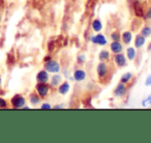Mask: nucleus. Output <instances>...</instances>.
I'll return each instance as SVG.
<instances>
[{
    "instance_id": "2",
    "label": "nucleus",
    "mask_w": 151,
    "mask_h": 143,
    "mask_svg": "<svg viewBox=\"0 0 151 143\" xmlns=\"http://www.w3.org/2000/svg\"><path fill=\"white\" fill-rule=\"evenodd\" d=\"M44 69L48 72L49 74H58L59 72L61 71V65L58 61L51 59L48 62H45Z\"/></svg>"
},
{
    "instance_id": "23",
    "label": "nucleus",
    "mask_w": 151,
    "mask_h": 143,
    "mask_svg": "<svg viewBox=\"0 0 151 143\" xmlns=\"http://www.w3.org/2000/svg\"><path fill=\"white\" fill-rule=\"evenodd\" d=\"M87 60V57L85 54H79L78 56H77V62L79 63V64H84L85 62H86Z\"/></svg>"
},
{
    "instance_id": "21",
    "label": "nucleus",
    "mask_w": 151,
    "mask_h": 143,
    "mask_svg": "<svg viewBox=\"0 0 151 143\" xmlns=\"http://www.w3.org/2000/svg\"><path fill=\"white\" fill-rule=\"evenodd\" d=\"M111 57V54L108 50H101L99 54V61H108Z\"/></svg>"
},
{
    "instance_id": "31",
    "label": "nucleus",
    "mask_w": 151,
    "mask_h": 143,
    "mask_svg": "<svg viewBox=\"0 0 151 143\" xmlns=\"http://www.w3.org/2000/svg\"><path fill=\"white\" fill-rule=\"evenodd\" d=\"M51 59H53V57L51 56V55H46V56L44 57V62H48Z\"/></svg>"
},
{
    "instance_id": "7",
    "label": "nucleus",
    "mask_w": 151,
    "mask_h": 143,
    "mask_svg": "<svg viewBox=\"0 0 151 143\" xmlns=\"http://www.w3.org/2000/svg\"><path fill=\"white\" fill-rule=\"evenodd\" d=\"M126 93H127V87H126V84L121 83V82L118 83L113 90V95L115 98H123L126 95Z\"/></svg>"
},
{
    "instance_id": "33",
    "label": "nucleus",
    "mask_w": 151,
    "mask_h": 143,
    "mask_svg": "<svg viewBox=\"0 0 151 143\" xmlns=\"http://www.w3.org/2000/svg\"><path fill=\"white\" fill-rule=\"evenodd\" d=\"M148 51H151V43L148 45Z\"/></svg>"
},
{
    "instance_id": "4",
    "label": "nucleus",
    "mask_w": 151,
    "mask_h": 143,
    "mask_svg": "<svg viewBox=\"0 0 151 143\" xmlns=\"http://www.w3.org/2000/svg\"><path fill=\"white\" fill-rule=\"evenodd\" d=\"M11 104H12V106H13V108L22 109V108L26 105V99L22 95H16L12 98Z\"/></svg>"
},
{
    "instance_id": "6",
    "label": "nucleus",
    "mask_w": 151,
    "mask_h": 143,
    "mask_svg": "<svg viewBox=\"0 0 151 143\" xmlns=\"http://www.w3.org/2000/svg\"><path fill=\"white\" fill-rule=\"evenodd\" d=\"M89 40L92 44L99 45V46H106L108 44V40L105 34L99 33V32H97V34H94V35H91Z\"/></svg>"
},
{
    "instance_id": "26",
    "label": "nucleus",
    "mask_w": 151,
    "mask_h": 143,
    "mask_svg": "<svg viewBox=\"0 0 151 143\" xmlns=\"http://www.w3.org/2000/svg\"><path fill=\"white\" fill-rule=\"evenodd\" d=\"M55 48H56V42L55 40H51V42H49L48 44V51L49 52H53V51L55 50Z\"/></svg>"
},
{
    "instance_id": "25",
    "label": "nucleus",
    "mask_w": 151,
    "mask_h": 143,
    "mask_svg": "<svg viewBox=\"0 0 151 143\" xmlns=\"http://www.w3.org/2000/svg\"><path fill=\"white\" fill-rule=\"evenodd\" d=\"M121 38V34L119 31H113L111 33V40H120Z\"/></svg>"
},
{
    "instance_id": "1",
    "label": "nucleus",
    "mask_w": 151,
    "mask_h": 143,
    "mask_svg": "<svg viewBox=\"0 0 151 143\" xmlns=\"http://www.w3.org/2000/svg\"><path fill=\"white\" fill-rule=\"evenodd\" d=\"M109 72L110 69L107 61H99V64L96 65V74L99 80H104L109 75Z\"/></svg>"
},
{
    "instance_id": "19",
    "label": "nucleus",
    "mask_w": 151,
    "mask_h": 143,
    "mask_svg": "<svg viewBox=\"0 0 151 143\" xmlns=\"http://www.w3.org/2000/svg\"><path fill=\"white\" fill-rule=\"evenodd\" d=\"M29 102L32 106H37L40 102V97L36 92H31L29 95Z\"/></svg>"
},
{
    "instance_id": "32",
    "label": "nucleus",
    "mask_w": 151,
    "mask_h": 143,
    "mask_svg": "<svg viewBox=\"0 0 151 143\" xmlns=\"http://www.w3.org/2000/svg\"><path fill=\"white\" fill-rule=\"evenodd\" d=\"M64 107L65 106L63 105V104H57V105H55L53 108H54V109H63Z\"/></svg>"
},
{
    "instance_id": "14",
    "label": "nucleus",
    "mask_w": 151,
    "mask_h": 143,
    "mask_svg": "<svg viewBox=\"0 0 151 143\" xmlns=\"http://www.w3.org/2000/svg\"><path fill=\"white\" fill-rule=\"evenodd\" d=\"M146 45V38H144L141 34H138L134 38V48L136 49H142Z\"/></svg>"
},
{
    "instance_id": "24",
    "label": "nucleus",
    "mask_w": 151,
    "mask_h": 143,
    "mask_svg": "<svg viewBox=\"0 0 151 143\" xmlns=\"http://www.w3.org/2000/svg\"><path fill=\"white\" fill-rule=\"evenodd\" d=\"M97 3V0H87L86 2V9H93V7L96 5Z\"/></svg>"
},
{
    "instance_id": "13",
    "label": "nucleus",
    "mask_w": 151,
    "mask_h": 143,
    "mask_svg": "<svg viewBox=\"0 0 151 143\" xmlns=\"http://www.w3.org/2000/svg\"><path fill=\"white\" fill-rule=\"evenodd\" d=\"M61 82H62V75H59V73L53 74V76L50 79V86L53 88H57Z\"/></svg>"
},
{
    "instance_id": "30",
    "label": "nucleus",
    "mask_w": 151,
    "mask_h": 143,
    "mask_svg": "<svg viewBox=\"0 0 151 143\" xmlns=\"http://www.w3.org/2000/svg\"><path fill=\"white\" fill-rule=\"evenodd\" d=\"M7 107V102L4 99L0 98V108H6Z\"/></svg>"
},
{
    "instance_id": "12",
    "label": "nucleus",
    "mask_w": 151,
    "mask_h": 143,
    "mask_svg": "<svg viewBox=\"0 0 151 143\" xmlns=\"http://www.w3.org/2000/svg\"><path fill=\"white\" fill-rule=\"evenodd\" d=\"M57 90H58V93L59 95H65L69 92L70 90V83L68 81H63V82L60 83L58 87H57Z\"/></svg>"
},
{
    "instance_id": "34",
    "label": "nucleus",
    "mask_w": 151,
    "mask_h": 143,
    "mask_svg": "<svg viewBox=\"0 0 151 143\" xmlns=\"http://www.w3.org/2000/svg\"><path fill=\"white\" fill-rule=\"evenodd\" d=\"M1 83H2V79H1V77H0V86H1Z\"/></svg>"
},
{
    "instance_id": "29",
    "label": "nucleus",
    "mask_w": 151,
    "mask_h": 143,
    "mask_svg": "<svg viewBox=\"0 0 151 143\" xmlns=\"http://www.w3.org/2000/svg\"><path fill=\"white\" fill-rule=\"evenodd\" d=\"M144 84H145V86H147V87L151 86V75H149V76H147V77H146Z\"/></svg>"
},
{
    "instance_id": "22",
    "label": "nucleus",
    "mask_w": 151,
    "mask_h": 143,
    "mask_svg": "<svg viewBox=\"0 0 151 143\" xmlns=\"http://www.w3.org/2000/svg\"><path fill=\"white\" fill-rule=\"evenodd\" d=\"M142 107H144V108L151 107V95H149L148 97H146L142 101Z\"/></svg>"
},
{
    "instance_id": "8",
    "label": "nucleus",
    "mask_w": 151,
    "mask_h": 143,
    "mask_svg": "<svg viewBox=\"0 0 151 143\" xmlns=\"http://www.w3.org/2000/svg\"><path fill=\"white\" fill-rule=\"evenodd\" d=\"M114 62L118 67H124L127 64V58L123 53L114 54Z\"/></svg>"
},
{
    "instance_id": "35",
    "label": "nucleus",
    "mask_w": 151,
    "mask_h": 143,
    "mask_svg": "<svg viewBox=\"0 0 151 143\" xmlns=\"http://www.w3.org/2000/svg\"><path fill=\"white\" fill-rule=\"evenodd\" d=\"M1 9H2V5H1V3H0V12H1Z\"/></svg>"
},
{
    "instance_id": "36",
    "label": "nucleus",
    "mask_w": 151,
    "mask_h": 143,
    "mask_svg": "<svg viewBox=\"0 0 151 143\" xmlns=\"http://www.w3.org/2000/svg\"><path fill=\"white\" fill-rule=\"evenodd\" d=\"M0 23H1V17H0Z\"/></svg>"
},
{
    "instance_id": "11",
    "label": "nucleus",
    "mask_w": 151,
    "mask_h": 143,
    "mask_svg": "<svg viewBox=\"0 0 151 143\" xmlns=\"http://www.w3.org/2000/svg\"><path fill=\"white\" fill-rule=\"evenodd\" d=\"M86 77H87V74L84 69H79L73 72V80L77 81V82H82V81H84L85 79H86Z\"/></svg>"
},
{
    "instance_id": "16",
    "label": "nucleus",
    "mask_w": 151,
    "mask_h": 143,
    "mask_svg": "<svg viewBox=\"0 0 151 143\" xmlns=\"http://www.w3.org/2000/svg\"><path fill=\"white\" fill-rule=\"evenodd\" d=\"M91 27L94 32H101L103 30V23L99 19H94L91 23Z\"/></svg>"
},
{
    "instance_id": "9",
    "label": "nucleus",
    "mask_w": 151,
    "mask_h": 143,
    "mask_svg": "<svg viewBox=\"0 0 151 143\" xmlns=\"http://www.w3.org/2000/svg\"><path fill=\"white\" fill-rule=\"evenodd\" d=\"M110 50L113 54H118V53H122L124 50L123 44L120 43V40H112L110 44Z\"/></svg>"
},
{
    "instance_id": "15",
    "label": "nucleus",
    "mask_w": 151,
    "mask_h": 143,
    "mask_svg": "<svg viewBox=\"0 0 151 143\" xmlns=\"http://www.w3.org/2000/svg\"><path fill=\"white\" fill-rule=\"evenodd\" d=\"M132 38H134V35H132V32L129 31V30H127V31H124L123 33L121 34L122 43H123L124 45H126V46L132 43Z\"/></svg>"
},
{
    "instance_id": "10",
    "label": "nucleus",
    "mask_w": 151,
    "mask_h": 143,
    "mask_svg": "<svg viewBox=\"0 0 151 143\" xmlns=\"http://www.w3.org/2000/svg\"><path fill=\"white\" fill-rule=\"evenodd\" d=\"M35 78L37 83H48V81L50 80V75L46 69H42L36 74Z\"/></svg>"
},
{
    "instance_id": "20",
    "label": "nucleus",
    "mask_w": 151,
    "mask_h": 143,
    "mask_svg": "<svg viewBox=\"0 0 151 143\" xmlns=\"http://www.w3.org/2000/svg\"><path fill=\"white\" fill-rule=\"evenodd\" d=\"M141 35H143L144 38H148L151 36V27L149 25H145L141 28V32H140Z\"/></svg>"
},
{
    "instance_id": "17",
    "label": "nucleus",
    "mask_w": 151,
    "mask_h": 143,
    "mask_svg": "<svg viewBox=\"0 0 151 143\" xmlns=\"http://www.w3.org/2000/svg\"><path fill=\"white\" fill-rule=\"evenodd\" d=\"M125 53H126V58L128 60H134L137 56V51L134 47H127Z\"/></svg>"
},
{
    "instance_id": "3",
    "label": "nucleus",
    "mask_w": 151,
    "mask_h": 143,
    "mask_svg": "<svg viewBox=\"0 0 151 143\" xmlns=\"http://www.w3.org/2000/svg\"><path fill=\"white\" fill-rule=\"evenodd\" d=\"M50 85L48 83H37L35 86L36 93L40 97V99H45L50 93Z\"/></svg>"
},
{
    "instance_id": "18",
    "label": "nucleus",
    "mask_w": 151,
    "mask_h": 143,
    "mask_svg": "<svg viewBox=\"0 0 151 143\" xmlns=\"http://www.w3.org/2000/svg\"><path fill=\"white\" fill-rule=\"evenodd\" d=\"M132 78H134V75H132V73H130V72H126V73H124V74L120 77V82L124 83V84L127 85L128 83L132 80Z\"/></svg>"
},
{
    "instance_id": "27",
    "label": "nucleus",
    "mask_w": 151,
    "mask_h": 143,
    "mask_svg": "<svg viewBox=\"0 0 151 143\" xmlns=\"http://www.w3.org/2000/svg\"><path fill=\"white\" fill-rule=\"evenodd\" d=\"M52 106H51L50 105V104H49V103H42V105H40V109H42V110H50V109H52Z\"/></svg>"
},
{
    "instance_id": "28",
    "label": "nucleus",
    "mask_w": 151,
    "mask_h": 143,
    "mask_svg": "<svg viewBox=\"0 0 151 143\" xmlns=\"http://www.w3.org/2000/svg\"><path fill=\"white\" fill-rule=\"evenodd\" d=\"M145 18H146L147 20H151V6H149L148 9H147L146 13H145Z\"/></svg>"
},
{
    "instance_id": "37",
    "label": "nucleus",
    "mask_w": 151,
    "mask_h": 143,
    "mask_svg": "<svg viewBox=\"0 0 151 143\" xmlns=\"http://www.w3.org/2000/svg\"><path fill=\"white\" fill-rule=\"evenodd\" d=\"M150 69H151V64H150Z\"/></svg>"
},
{
    "instance_id": "5",
    "label": "nucleus",
    "mask_w": 151,
    "mask_h": 143,
    "mask_svg": "<svg viewBox=\"0 0 151 143\" xmlns=\"http://www.w3.org/2000/svg\"><path fill=\"white\" fill-rule=\"evenodd\" d=\"M132 9H134V14L137 18H144V6H143L142 2H141L140 0H134L132 1Z\"/></svg>"
}]
</instances>
